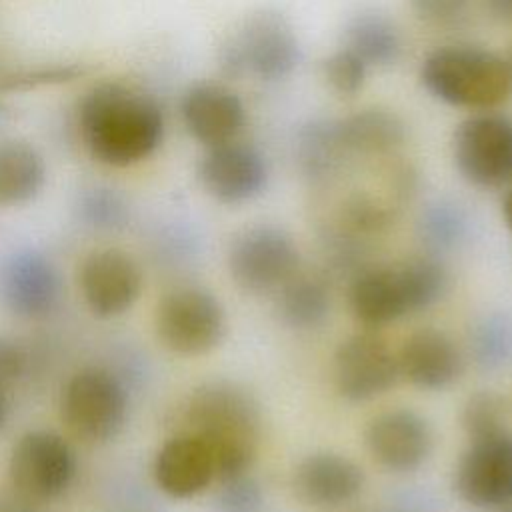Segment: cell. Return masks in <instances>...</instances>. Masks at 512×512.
<instances>
[{
  "label": "cell",
  "mask_w": 512,
  "mask_h": 512,
  "mask_svg": "<svg viewBox=\"0 0 512 512\" xmlns=\"http://www.w3.org/2000/svg\"><path fill=\"white\" fill-rule=\"evenodd\" d=\"M0 512H34V508H32V502L14 494V496H0Z\"/></svg>",
  "instance_id": "cell-35"
},
{
  "label": "cell",
  "mask_w": 512,
  "mask_h": 512,
  "mask_svg": "<svg viewBox=\"0 0 512 512\" xmlns=\"http://www.w3.org/2000/svg\"><path fill=\"white\" fill-rule=\"evenodd\" d=\"M334 132L344 152L380 154L404 142L406 124L392 110L364 108L334 120Z\"/></svg>",
  "instance_id": "cell-21"
},
{
  "label": "cell",
  "mask_w": 512,
  "mask_h": 512,
  "mask_svg": "<svg viewBox=\"0 0 512 512\" xmlns=\"http://www.w3.org/2000/svg\"><path fill=\"white\" fill-rule=\"evenodd\" d=\"M292 488L308 506L340 508L362 492L364 470L344 454L312 452L296 464Z\"/></svg>",
  "instance_id": "cell-17"
},
{
  "label": "cell",
  "mask_w": 512,
  "mask_h": 512,
  "mask_svg": "<svg viewBox=\"0 0 512 512\" xmlns=\"http://www.w3.org/2000/svg\"><path fill=\"white\" fill-rule=\"evenodd\" d=\"M46 168L40 152L26 142L0 144V206L32 200L44 186Z\"/></svg>",
  "instance_id": "cell-24"
},
{
  "label": "cell",
  "mask_w": 512,
  "mask_h": 512,
  "mask_svg": "<svg viewBox=\"0 0 512 512\" xmlns=\"http://www.w3.org/2000/svg\"><path fill=\"white\" fill-rule=\"evenodd\" d=\"M60 298V276L40 252L20 250L0 266V300L20 318L48 316Z\"/></svg>",
  "instance_id": "cell-16"
},
{
  "label": "cell",
  "mask_w": 512,
  "mask_h": 512,
  "mask_svg": "<svg viewBox=\"0 0 512 512\" xmlns=\"http://www.w3.org/2000/svg\"><path fill=\"white\" fill-rule=\"evenodd\" d=\"M396 360L400 376L422 390L448 388L464 370L460 346L446 332L430 326L408 334Z\"/></svg>",
  "instance_id": "cell-18"
},
{
  "label": "cell",
  "mask_w": 512,
  "mask_h": 512,
  "mask_svg": "<svg viewBox=\"0 0 512 512\" xmlns=\"http://www.w3.org/2000/svg\"><path fill=\"white\" fill-rule=\"evenodd\" d=\"M298 260L290 234L272 224L242 230L228 248V272L250 294L276 292L298 270Z\"/></svg>",
  "instance_id": "cell-9"
},
{
  "label": "cell",
  "mask_w": 512,
  "mask_h": 512,
  "mask_svg": "<svg viewBox=\"0 0 512 512\" xmlns=\"http://www.w3.org/2000/svg\"><path fill=\"white\" fill-rule=\"evenodd\" d=\"M424 88L438 100L458 108H492L512 94L508 62L478 46H440L420 66Z\"/></svg>",
  "instance_id": "cell-4"
},
{
  "label": "cell",
  "mask_w": 512,
  "mask_h": 512,
  "mask_svg": "<svg viewBox=\"0 0 512 512\" xmlns=\"http://www.w3.org/2000/svg\"><path fill=\"white\" fill-rule=\"evenodd\" d=\"M370 456L390 472H412L420 468L434 444L428 420L410 408H392L370 418L364 430Z\"/></svg>",
  "instance_id": "cell-13"
},
{
  "label": "cell",
  "mask_w": 512,
  "mask_h": 512,
  "mask_svg": "<svg viewBox=\"0 0 512 512\" xmlns=\"http://www.w3.org/2000/svg\"><path fill=\"white\" fill-rule=\"evenodd\" d=\"M408 4L422 22L432 26H454L470 8V0H408Z\"/></svg>",
  "instance_id": "cell-32"
},
{
  "label": "cell",
  "mask_w": 512,
  "mask_h": 512,
  "mask_svg": "<svg viewBox=\"0 0 512 512\" xmlns=\"http://www.w3.org/2000/svg\"><path fill=\"white\" fill-rule=\"evenodd\" d=\"M468 232V220L464 210L446 200H438L428 206L420 218V238L430 254L448 252L462 244Z\"/></svg>",
  "instance_id": "cell-26"
},
{
  "label": "cell",
  "mask_w": 512,
  "mask_h": 512,
  "mask_svg": "<svg viewBox=\"0 0 512 512\" xmlns=\"http://www.w3.org/2000/svg\"><path fill=\"white\" fill-rule=\"evenodd\" d=\"M26 352L10 338L0 336V390L14 386L26 372Z\"/></svg>",
  "instance_id": "cell-33"
},
{
  "label": "cell",
  "mask_w": 512,
  "mask_h": 512,
  "mask_svg": "<svg viewBox=\"0 0 512 512\" xmlns=\"http://www.w3.org/2000/svg\"><path fill=\"white\" fill-rule=\"evenodd\" d=\"M400 378L396 352L376 332H356L344 338L332 358V380L338 394L350 402L372 400Z\"/></svg>",
  "instance_id": "cell-12"
},
{
  "label": "cell",
  "mask_w": 512,
  "mask_h": 512,
  "mask_svg": "<svg viewBox=\"0 0 512 512\" xmlns=\"http://www.w3.org/2000/svg\"><path fill=\"white\" fill-rule=\"evenodd\" d=\"M126 410V388L106 368H82L62 388L60 418L78 440L90 444L112 440L126 420Z\"/></svg>",
  "instance_id": "cell-6"
},
{
  "label": "cell",
  "mask_w": 512,
  "mask_h": 512,
  "mask_svg": "<svg viewBox=\"0 0 512 512\" xmlns=\"http://www.w3.org/2000/svg\"><path fill=\"white\" fill-rule=\"evenodd\" d=\"M486 12L498 22H512V0H482Z\"/></svg>",
  "instance_id": "cell-34"
},
{
  "label": "cell",
  "mask_w": 512,
  "mask_h": 512,
  "mask_svg": "<svg viewBox=\"0 0 512 512\" xmlns=\"http://www.w3.org/2000/svg\"><path fill=\"white\" fill-rule=\"evenodd\" d=\"M470 356L482 370H496L512 358V318L492 312L470 330Z\"/></svg>",
  "instance_id": "cell-25"
},
{
  "label": "cell",
  "mask_w": 512,
  "mask_h": 512,
  "mask_svg": "<svg viewBox=\"0 0 512 512\" xmlns=\"http://www.w3.org/2000/svg\"><path fill=\"white\" fill-rule=\"evenodd\" d=\"M300 160L310 174L328 172L344 152L336 132L334 120H318L300 132Z\"/></svg>",
  "instance_id": "cell-28"
},
{
  "label": "cell",
  "mask_w": 512,
  "mask_h": 512,
  "mask_svg": "<svg viewBox=\"0 0 512 512\" xmlns=\"http://www.w3.org/2000/svg\"><path fill=\"white\" fill-rule=\"evenodd\" d=\"M180 114L188 134L206 148L236 140L246 122L238 94L214 82L192 84L182 96Z\"/></svg>",
  "instance_id": "cell-19"
},
{
  "label": "cell",
  "mask_w": 512,
  "mask_h": 512,
  "mask_svg": "<svg viewBox=\"0 0 512 512\" xmlns=\"http://www.w3.org/2000/svg\"><path fill=\"white\" fill-rule=\"evenodd\" d=\"M368 66L348 48L332 52L324 60V78L328 86L340 96H354L362 90Z\"/></svg>",
  "instance_id": "cell-31"
},
{
  "label": "cell",
  "mask_w": 512,
  "mask_h": 512,
  "mask_svg": "<svg viewBox=\"0 0 512 512\" xmlns=\"http://www.w3.org/2000/svg\"><path fill=\"white\" fill-rule=\"evenodd\" d=\"M74 472V452L56 432L30 430L10 450L8 478L14 494L32 504L60 496L70 486Z\"/></svg>",
  "instance_id": "cell-10"
},
{
  "label": "cell",
  "mask_w": 512,
  "mask_h": 512,
  "mask_svg": "<svg viewBox=\"0 0 512 512\" xmlns=\"http://www.w3.org/2000/svg\"><path fill=\"white\" fill-rule=\"evenodd\" d=\"M502 216H504L506 226H508L510 232H512V190L504 196V202H502Z\"/></svg>",
  "instance_id": "cell-36"
},
{
  "label": "cell",
  "mask_w": 512,
  "mask_h": 512,
  "mask_svg": "<svg viewBox=\"0 0 512 512\" xmlns=\"http://www.w3.org/2000/svg\"><path fill=\"white\" fill-rule=\"evenodd\" d=\"M506 62H508V66H510V70H512V50H510V56H508Z\"/></svg>",
  "instance_id": "cell-38"
},
{
  "label": "cell",
  "mask_w": 512,
  "mask_h": 512,
  "mask_svg": "<svg viewBox=\"0 0 512 512\" xmlns=\"http://www.w3.org/2000/svg\"><path fill=\"white\" fill-rule=\"evenodd\" d=\"M156 336L178 356H200L214 350L226 332L220 300L200 286L168 290L154 310Z\"/></svg>",
  "instance_id": "cell-7"
},
{
  "label": "cell",
  "mask_w": 512,
  "mask_h": 512,
  "mask_svg": "<svg viewBox=\"0 0 512 512\" xmlns=\"http://www.w3.org/2000/svg\"><path fill=\"white\" fill-rule=\"evenodd\" d=\"M8 414H10V402H8L6 390H0V430L4 428V424L8 420Z\"/></svg>",
  "instance_id": "cell-37"
},
{
  "label": "cell",
  "mask_w": 512,
  "mask_h": 512,
  "mask_svg": "<svg viewBox=\"0 0 512 512\" xmlns=\"http://www.w3.org/2000/svg\"><path fill=\"white\" fill-rule=\"evenodd\" d=\"M80 218L94 228H118L126 216L124 200L108 188H90L80 196L78 202Z\"/></svg>",
  "instance_id": "cell-30"
},
{
  "label": "cell",
  "mask_w": 512,
  "mask_h": 512,
  "mask_svg": "<svg viewBox=\"0 0 512 512\" xmlns=\"http://www.w3.org/2000/svg\"><path fill=\"white\" fill-rule=\"evenodd\" d=\"M78 286L94 316L116 318L138 300L142 274L132 256L116 248H104L82 260Z\"/></svg>",
  "instance_id": "cell-14"
},
{
  "label": "cell",
  "mask_w": 512,
  "mask_h": 512,
  "mask_svg": "<svg viewBox=\"0 0 512 512\" xmlns=\"http://www.w3.org/2000/svg\"><path fill=\"white\" fill-rule=\"evenodd\" d=\"M344 48L354 52L366 66H392L402 52L396 24L380 12H360L344 30Z\"/></svg>",
  "instance_id": "cell-23"
},
{
  "label": "cell",
  "mask_w": 512,
  "mask_h": 512,
  "mask_svg": "<svg viewBox=\"0 0 512 512\" xmlns=\"http://www.w3.org/2000/svg\"><path fill=\"white\" fill-rule=\"evenodd\" d=\"M152 474L164 494L192 498L216 480V466L210 448L198 436L178 432L158 448Z\"/></svg>",
  "instance_id": "cell-20"
},
{
  "label": "cell",
  "mask_w": 512,
  "mask_h": 512,
  "mask_svg": "<svg viewBox=\"0 0 512 512\" xmlns=\"http://www.w3.org/2000/svg\"><path fill=\"white\" fill-rule=\"evenodd\" d=\"M452 156L464 180L478 188L512 182V120L502 114H472L452 138Z\"/></svg>",
  "instance_id": "cell-8"
},
{
  "label": "cell",
  "mask_w": 512,
  "mask_h": 512,
  "mask_svg": "<svg viewBox=\"0 0 512 512\" xmlns=\"http://www.w3.org/2000/svg\"><path fill=\"white\" fill-rule=\"evenodd\" d=\"M448 288V272L434 254L414 256L398 266H370L358 270L348 286L352 316L370 328L426 310Z\"/></svg>",
  "instance_id": "cell-3"
},
{
  "label": "cell",
  "mask_w": 512,
  "mask_h": 512,
  "mask_svg": "<svg viewBox=\"0 0 512 512\" xmlns=\"http://www.w3.org/2000/svg\"><path fill=\"white\" fill-rule=\"evenodd\" d=\"M460 422L468 440H480L504 432L506 406L502 396L492 390H476L466 398Z\"/></svg>",
  "instance_id": "cell-27"
},
{
  "label": "cell",
  "mask_w": 512,
  "mask_h": 512,
  "mask_svg": "<svg viewBox=\"0 0 512 512\" xmlns=\"http://www.w3.org/2000/svg\"><path fill=\"white\" fill-rule=\"evenodd\" d=\"M218 60L226 76L250 74L262 82H276L296 70L300 44L292 24L280 12L260 10L222 44Z\"/></svg>",
  "instance_id": "cell-5"
},
{
  "label": "cell",
  "mask_w": 512,
  "mask_h": 512,
  "mask_svg": "<svg viewBox=\"0 0 512 512\" xmlns=\"http://www.w3.org/2000/svg\"><path fill=\"white\" fill-rule=\"evenodd\" d=\"M182 424V432L210 448L216 480L250 472L260 440V408L244 386L230 380L196 386L182 406Z\"/></svg>",
  "instance_id": "cell-2"
},
{
  "label": "cell",
  "mask_w": 512,
  "mask_h": 512,
  "mask_svg": "<svg viewBox=\"0 0 512 512\" xmlns=\"http://www.w3.org/2000/svg\"><path fill=\"white\" fill-rule=\"evenodd\" d=\"M458 498L476 510L512 504V434L508 430L470 440L454 468Z\"/></svg>",
  "instance_id": "cell-11"
},
{
  "label": "cell",
  "mask_w": 512,
  "mask_h": 512,
  "mask_svg": "<svg viewBox=\"0 0 512 512\" xmlns=\"http://www.w3.org/2000/svg\"><path fill=\"white\" fill-rule=\"evenodd\" d=\"M78 128L92 158L122 168L148 158L160 146L164 116L150 96L118 82H102L84 94Z\"/></svg>",
  "instance_id": "cell-1"
},
{
  "label": "cell",
  "mask_w": 512,
  "mask_h": 512,
  "mask_svg": "<svg viewBox=\"0 0 512 512\" xmlns=\"http://www.w3.org/2000/svg\"><path fill=\"white\" fill-rule=\"evenodd\" d=\"M198 180L214 200L242 204L264 190L268 166L254 146L230 140L204 150L198 162Z\"/></svg>",
  "instance_id": "cell-15"
},
{
  "label": "cell",
  "mask_w": 512,
  "mask_h": 512,
  "mask_svg": "<svg viewBox=\"0 0 512 512\" xmlns=\"http://www.w3.org/2000/svg\"><path fill=\"white\" fill-rule=\"evenodd\" d=\"M276 292V312L288 328L312 330L330 314V286L318 274L296 270Z\"/></svg>",
  "instance_id": "cell-22"
},
{
  "label": "cell",
  "mask_w": 512,
  "mask_h": 512,
  "mask_svg": "<svg viewBox=\"0 0 512 512\" xmlns=\"http://www.w3.org/2000/svg\"><path fill=\"white\" fill-rule=\"evenodd\" d=\"M218 482L220 486L214 496L216 512H264L262 486L250 472Z\"/></svg>",
  "instance_id": "cell-29"
}]
</instances>
